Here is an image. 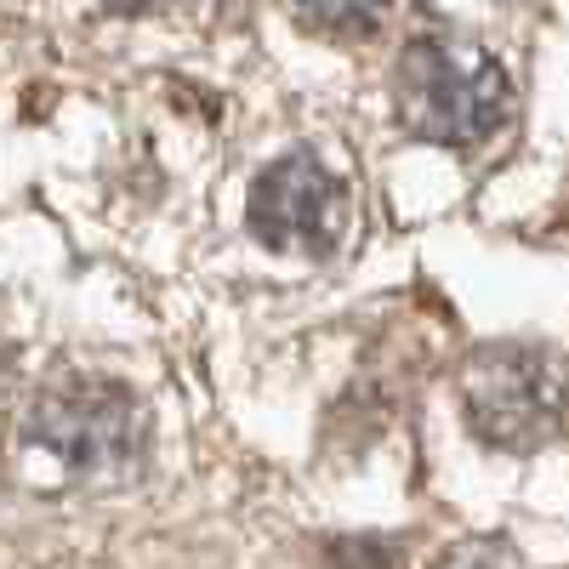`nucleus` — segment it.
<instances>
[{
  "mask_svg": "<svg viewBox=\"0 0 569 569\" xmlns=\"http://www.w3.org/2000/svg\"><path fill=\"white\" fill-rule=\"evenodd\" d=\"M399 120L427 142H485L512 114V86L496 58L456 40H410L393 69Z\"/></svg>",
  "mask_w": 569,
  "mask_h": 569,
  "instance_id": "nucleus-1",
  "label": "nucleus"
},
{
  "mask_svg": "<svg viewBox=\"0 0 569 569\" xmlns=\"http://www.w3.org/2000/svg\"><path fill=\"white\" fill-rule=\"evenodd\" d=\"M23 439L46 456H58L74 479L109 485L137 472L149 421H142V405L126 388L80 376V382H63L34 399V410L23 416Z\"/></svg>",
  "mask_w": 569,
  "mask_h": 569,
  "instance_id": "nucleus-2",
  "label": "nucleus"
},
{
  "mask_svg": "<svg viewBox=\"0 0 569 569\" xmlns=\"http://www.w3.org/2000/svg\"><path fill=\"white\" fill-rule=\"evenodd\" d=\"M467 416L501 450H547L563 427V365L541 348H479L467 365Z\"/></svg>",
  "mask_w": 569,
  "mask_h": 569,
  "instance_id": "nucleus-3",
  "label": "nucleus"
},
{
  "mask_svg": "<svg viewBox=\"0 0 569 569\" xmlns=\"http://www.w3.org/2000/svg\"><path fill=\"white\" fill-rule=\"evenodd\" d=\"M348 182L330 177L308 149L273 160L251 188V233L284 257H330L348 233Z\"/></svg>",
  "mask_w": 569,
  "mask_h": 569,
  "instance_id": "nucleus-4",
  "label": "nucleus"
},
{
  "mask_svg": "<svg viewBox=\"0 0 569 569\" xmlns=\"http://www.w3.org/2000/svg\"><path fill=\"white\" fill-rule=\"evenodd\" d=\"M291 7H297L313 29H325V34L365 40V34L382 29V18H388L393 0H291Z\"/></svg>",
  "mask_w": 569,
  "mask_h": 569,
  "instance_id": "nucleus-5",
  "label": "nucleus"
},
{
  "mask_svg": "<svg viewBox=\"0 0 569 569\" xmlns=\"http://www.w3.org/2000/svg\"><path fill=\"white\" fill-rule=\"evenodd\" d=\"M405 558L388 547V541H376V536H353L337 547V569H399Z\"/></svg>",
  "mask_w": 569,
  "mask_h": 569,
  "instance_id": "nucleus-6",
  "label": "nucleus"
},
{
  "mask_svg": "<svg viewBox=\"0 0 569 569\" xmlns=\"http://www.w3.org/2000/svg\"><path fill=\"white\" fill-rule=\"evenodd\" d=\"M103 7H109L114 18H149V12L171 7V0H103Z\"/></svg>",
  "mask_w": 569,
  "mask_h": 569,
  "instance_id": "nucleus-7",
  "label": "nucleus"
},
{
  "mask_svg": "<svg viewBox=\"0 0 569 569\" xmlns=\"http://www.w3.org/2000/svg\"><path fill=\"white\" fill-rule=\"evenodd\" d=\"M7 365H12V353H7V348H0V376H7Z\"/></svg>",
  "mask_w": 569,
  "mask_h": 569,
  "instance_id": "nucleus-8",
  "label": "nucleus"
}]
</instances>
